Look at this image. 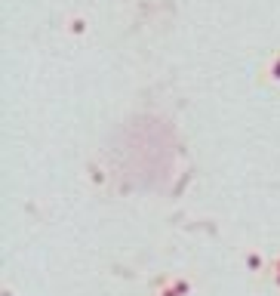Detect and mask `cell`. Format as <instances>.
<instances>
[{"label": "cell", "mask_w": 280, "mask_h": 296, "mask_svg": "<svg viewBox=\"0 0 280 296\" xmlns=\"http://www.w3.org/2000/svg\"><path fill=\"white\" fill-rule=\"evenodd\" d=\"M170 284L176 287V293H179V296H188V293H191V281H188V278H182V275H173V278H170Z\"/></svg>", "instance_id": "cell-3"}, {"label": "cell", "mask_w": 280, "mask_h": 296, "mask_svg": "<svg viewBox=\"0 0 280 296\" xmlns=\"http://www.w3.org/2000/svg\"><path fill=\"white\" fill-rule=\"evenodd\" d=\"M154 296H179V293H176V287H173L170 281H164V284L154 290Z\"/></svg>", "instance_id": "cell-6"}, {"label": "cell", "mask_w": 280, "mask_h": 296, "mask_svg": "<svg viewBox=\"0 0 280 296\" xmlns=\"http://www.w3.org/2000/svg\"><path fill=\"white\" fill-rule=\"evenodd\" d=\"M87 31H90V25H87L84 16H68V34L80 37V34H87Z\"/></svg>", "instance_id": "cell-1"}, {"label": "cell", "mask_w": 280, "mask_h": 296, "mask_svg": "<svg viewBox=\"0 0 280 296\" xmlns=\"http://www.w3.org/2000/svg\"><path fill=\"white\" fill-rule=\"evenodd\" d=\"M268 74H271L274 81H280V50L271 56V62H268Z\"/></svg>", "instance_id": "cell-5"}, {"label": "cell", "mask_w": 280, "mask_h": 296, "mask_svg": "<svg viewBox=\"0 0 280 296\" xmlns=\"http://www.w3.org/2000/svg\"><path fill=\"white\" fill-rule=\"evenodd\" d=\"M244 263H247V266H250V272H256V275H259V272H265V259H262V253H259V250H250Z\"/></svg>", "instance_id": "cell-2"}, {"label": "cell", "mask_w": 280, "mask_h": 296, "mask_svg": "<svg viewBox=\"0 0 280 296\" xmlns=\"http://www.w3.org/2000/svg\"><path fill=\"white\" fill-rule=\"evenodd\" d=\"M268 272H271V284H274V287L280 290V256H274V259H271Z\"/></svg>", "instance_id": "cell-4"}]
</instances>
